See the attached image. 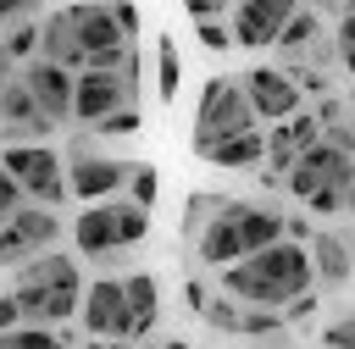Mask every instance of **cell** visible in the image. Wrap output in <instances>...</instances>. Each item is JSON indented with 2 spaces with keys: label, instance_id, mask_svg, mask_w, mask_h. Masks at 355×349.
Wrapping results in <instances>:
<instances>
[{
  "label": "cell",
  "instance_id": "5b68a950",
  "mask_svg": "<svg viewBox=\"0 0 355 349\" xmlns=\"http://www.w3.org/2000/svg\"><path fill=\"white\" fill-rule=\"evenodd\" d=\"M250 127H261V122L244 100V83L239 78H205L200 105H194V150L216 144V138H233V133H250Z\"/></svg>",
  "mask_w": 355,
  "mask_h": 349
},
{
  "label": "cell",
  "instance_id": "52a82bcc",
  "mask_svg": "<svg viewBox=\"0 0 355 349\" xmlns=\"http://www.w3.org/2000/svg\"><path fill=\"white\" fill-rule=\"evenodd\" d=\"M133 78H139V55L122 66V72H100V66H83L72 72V122L94 127L100 116L133 105Z\"/></svg>",
  "mask_w": 355,
  "mask_h": 349
},
{
  "label": "cell",
  "instance_id": "f35d334b",
  "mask_svg": "<svg viewBox=\"0 0 355 349\" xmlns=\"http://www.w3.org/2000/svg\"><path fill=\"white\" fill-rule=\"evenodd\" d=\"M344 105H349V116H355V89H349V100H344Z\"/></svg>",
  "mask_w": 355,
  "mask_h": 349
},
{
  "label": "cell",
  "instance_id": "6da1fadb",
  "mask_svg": "<svg viewBox=\"0 0 355 349\" xmlns=\"http://www.w3.org/2000/svg\"><path fill=\"white\" fill-rule=\"evenodd\" d=\"M216 277H222V294H227V299L261 305V310H283L288 299H300V294L316 288L311 255H305V244H294V238H277V244H266V249L222 266Z\"/></svg>",
  "mask_w": 355,
  "mask_h": 349
},
{
  "label": "cell",
  "instance_id": "7c38bea8",
  "mask_svg": "<svg viewBox=\"0 0 355 349\" xmlns=\"http://www.w3.org/2000/svg\"><path fill=\"white\" fill-rule=\"evenodd\" d=\"M17 83H22V89L33 94V105L50 116V127H67V122H72V72H67V66L33 55V61L17 66Z\"/></svg>",
  "mask_w": 355,
  "mask_h": 349
},
{
  "label": "cell",
  "instance_id": "7a4b0ae2",
  "mask_svg": "<svg viewBox=\"0 0 355 349\" xmlns=\"http://www.w3.org/2000/svg\"><path fill=\"white\" fill-rule=\"evenodd\" d=\"M17 283H11V299L22 310V327H67L78 316V299H83V271L72 255L61 249H44L22 266H11Z\"/></svg>",
  "mask_w": 355,
  "mask_h": 349
},
{
  "label": "cell",
  "instance_id": "83f0119b",
  "mask_svg": "<svg viewBox=\"0 0 355 349\" xmlns=\"http://www.w3.org/2000/svg\"><path fill=\"white\" fill-rule=\"evenodd\" d=\"M216 205H222L216 194H194V199H189V216H183V233H200V227L216 216Z\"/></svg>",
  "mask_w": 355,
  "mask_h": 349
},
{
  "label": "cell",
  "instance_id": "d6986e66",
  "mask_svg": "<svg viewBox=\"0 0 355 349\" xmlns=\"http://www.w3.org/2000/svg\"><path fill=\"white\" fill-rule=\"evenodd\" d=\"M316 33H322V11H311V6H300L288 22H283V33L272 39L277 50H283V66L288 61H305V50L316 44Z\"/></svg>",
  "mask_w": 355,
  "mask_h": 349
},
{
  "label": "cell",
  "instance_id": "d590c367",
  "mask_svg": "<svg viewBox=\"0 0 355 349\" xmlns=\"http://www.w3.org/2000/svg\"><path fill=\"white\" fill-rule=\"evenodd\" d=\"M83 349H128V343H116V338H89Z\"/></svg>",
  "mask_w": 355,
  "mask_h": 349
},
{
  "label": "cell",
  "instance_id": "ac0fdd59",
  "mask_svg": "<svg viewBox=\"0 0 355 349\" xmlns=\"http://www.w3.org/2000/svg\"><path fill=\"white\" fill-rule=\"evenodd\" d=\"M122 294H128L133 338H150V332H155V316H161V283H155L150 271H133V277H122Z\"/></svg>",
  "mask_w": 355,
  "mask_h": 349
},
{
  "label": "cell",
  "instance_id": "e575fe53",
  "mask_svg": "<svg viewBox=\"0 0 355 349\" xmlns=\"http://www.w3.org/2000/svg\"><path fill=\"white\" fill-rule=\"evenodd\" d=\"M344 216H355V166H349V183H344Z\"/></svg>",
  "mask_w": 355,
  "mask_h": 349
},
{
  "label": "cell",
  "instance_id": "30bf717a",
  "mask_svg": "<svg viewBox=\"0 0 355 349\" xmlns=\"http://www.w3.org/2000/svg\"><path fill=\"white\" fill-rule=\"evenodd\" d=\"M67 161V199H116V188H128V172L133 161H116V155H100V150H83V155H61Z\"/></svg>",
  "mask_w": 355,
  "mask_h": 349
},
{
  "label": "cell",
  "instance_id": "44dd1931",
  "mask_svg": "<svg viewBox=\"0 0 355 349\" xmlns=\"http://www.w3.org/2000/svg\"><path fill=\"white\" fill-rule=\"evenodd\" d=\"M0 349H72V338L61 327H11L0 332Z\"/></svg>",
  "mask_w": 355,
  "mask_h": 349
},
{
  "label": "cell",
  "instance_id": "9c48e42d",
  "mask_svg": "<svg viewBox=\"0 0 355 349\" xmlns=\"http://www.w3.org/2000/svg\"><path fill=\"white\" fill-rule=\"evenodd\" d=\"M61 238V216L50 205H22L11 222H0V266H22L44 249H55Z\"/></svg>",
  "mask_w": 355,
  "mask_h": 349
},
{
  "label": "cell",
  "instance_id": "5bb4252c",
  "mask_svg": "<svg viewBox=\"0 0 355 349\" xmlns=\"http://www.w3.org/2000/svg\"><path fill=\"white\" fill-rule=\"evenodd\" d=\"M50 138V116L33 105V94L11 78L0 89V144H44Z\"/></svg>",
  "mask_w": 355,
  "mask_h": 349
},
{
  "label": "cell",
  "instance_id": "d6a6232c",
  "mask_svg": "<svg viewBox=\"0 0 355 349\" xmlns=\"http://www.w3.org/2000/svg\"><path fill=\"white\" fill-rule=\"evenodd\" d=\"M11 327H22V310H17L11 294H0V332H11Z\"/></svg>",
  "mask_w": 355,
  "mask_h": 349
},
{
  "label": "cell",
  "instance_id": "8992f818",
  "mask_svg": "<svg viewBox=\"0 0 355 349\" xmlns=\"http://www.w3.org/2000/svg\"><path fill=\"white\" fill-rule=\"evenodd\" d=\"M0 166L11 172V183L22 188L28 205H61L67 199V161L50 150V144H6Z\"/></svg>",
  "mask_w": 355,
  "mask_h": 349
},
{
  "label": "cell",
  "instance_id": "ba28073f",
  "mask_svg": "<svg viewBox=\"0 0 355 349\" xmlns=\"http://www.w3.org/2000/svg\"><path fill=\"white\" fill-rule=\"evenodd\" d=\"M78 321L89 338H116V343H133V316H128V294H122V277H94L78 299Z\"/></svg>",
  "mask_w": 355,
  "mask_h": 349
},
{
  "label": "cell",
  "instance_id": "7402d4cb",
  "mask_svg": "<svg viewBox=\"0 0 355 349\" xmlns=\"http://www.w3.org/2000/svg\"><path fill=\"white\" fill-rule=\"evenodd\" d=\"M0 44H6V55H11V61H33V55H39V22H33V17L11 22Z\"/></svg>",
  "mask_w": 355,
  "mask_h": 349
},
{
  "label": "cell",
  "instance_id": "74e56055",
  "mask_svg": "<svg viewBox=\"0 0 355 349\" xmlns=\"http://www.w3.org/2000/svg\"><path fill=\"white\" fill-rule=\"evenodd\" d=\"M344 11H355V0H338V17H344Z\"/></svg>",
  "mask_w": 355,
  "mask_h": 349
},
{
  "label": "cell",
  "instance_id": "4dcf8cb0",
  "mask_svg": "<svg viewBox=\"0 0 355 349\" xmlns=\"http://www.w3.org/2000/svg\"><path fill=\"white\" fill-rule=\"evenodd\" d=\"M227 6H233V0H183V11H189L194 22H205V17H227Z\"/></svg>",
  "mask_w": 355,
  "mask_h": 349
},
{
  "label": "cell",
  "instance_id": "ffe728a7",
  "mask_svg": "<svg viewBox=\"0 0 355 349\" xmlns=\"http://www.w3.org/2000/svg\"><path fill=\"white\" fill-rule=\"evenodd\" d=\"M178 89H183V55H178V39L161 33V39H155V94L172 105Z\"/></svg>",
  "mask_w": 355,
  "mask_h": 349
},
{
  "label": "cell",
  "instance_id": "2e32d148",
  "mask_svg": "<svg viewBox=\"0 0 355 349\" xmlns=\"http://www.w3.org/2000/svg\"><path fill=\"white\" fill-rule=\"evenodd\" d=\"M305 255H311V277L316 288H344L355 277V249L344 233H311L305 238Z\"/></svg>",
  "mask_w": 355,
  "mask_h": 349
},
{
  "label": "cell",
  "instance_id": "603a6c76",
  "mask_svg": "<svg viewBox=\"0 0 355 349\" xmlns=\"http://www.w3.org/2000/svg\"><path fill=\"white\" fill-rule=\"evenodd\" d=\"M155 194H161L155 166H150V161H133V172H128V199H133V205H144V211H155Z\"/></svg>",
  "mask_w": 355,
  "mask_h": 349
},
{
  "label": "cell",
  "instance_id": "4fadbf2b",
  "mask_svg": "<svg viewBox=\"0 0 355 349\" xmlns=\"http://www.w3.org/2000/svg\"><path fill=\"white\" fill-rule=\"evenodd\" d=\"M294 11H300V0H233L227 33H233V44L261 50V44H272V39L283 33V22H288Z\"/></svg>",
  "mask_w": 355,
  "mask_h": 349
},
{
  "label": "cell",
  "instance_id": "277c9868",
  "mask_svg": "<svg viewBox=\"0 0 355 349\" xmlns=\"http://www.w3.org/2000/svg\"><path fill=\"white\" fill-rule=\"evenodd\" d=\"M144 233H150V211L133 205V199H94V205H83V211L72 216V244H78V255H89V260L122 255V249L144 244Z\"/></svg>",
  "mask_w": 355,
  "mask_h": 349
},
{
  "label": "cell",
  "instance_id": "9a60e30c",
  "mask_svg": "<svg viewBox=\"0 0 355 349\" xmlns=\"http://www.w3.org/2000/svg\"><path fill=\"white\" fill-rule=\"evenodd\" d=\"M227 216H233V233H239V249L255 255L266 244L283 238V211L277 205H261V199H227Z\"/></svg>",
  "mask_w": 355,
  "mask_h": 349
},
{
  "label": "cell",
  "instance_id": "8d00e7d4",
  "mask_svg": "<svg viewBox=\"0 0 355 349\" xmlns=\"http://www.w3.org/2000/svg\"><path fill=\"white\" fill-rule=\"evenodd\" d=\"M155 349H194V343H183V338H166V343H155Z\"/></svg>",
  "mask_w": 355,
  "mask_h": 349
},
{
  "label": "cell",
  "instance_id": "484cf974",
  "mask_svg": "<svg viewBox=\"0 0 355 349\" xmlns=\"http://www.w3.org/2000/svg\"><path fill=\"white\" fill-rule=\"evenodd\" d=\"M322 349H355V310H344L322 327Z\"/></svg>",
  "mask_w": 355,
  "mask_h": 349
},
{
  "label": "cell",
  "instance_id": "cb8c5ba5",
  "mask_svg": "<svg viewBox=\"0 0 355 349\" xmlns=\"http://www.w3.org/2000/svg\"><path fill=\"white\" fill-rule=\"evenodd\" d=\"M139 127H144V111H139V105H122V111H111V116L94 122L100 138H128V133H139Z\"/></svg>",
  "mask_w": 355,
  "mask_h": 349
},
{
  "label": "cell",
  "instance_id": "f546056e",
  "mask_svg": "<svg viewBox=\"0 0 355 349\" xmlns=\"http://www.w3.org/2000/svg\"><path fill=\"white\" fill-rule=\"evenodd\" d=\"M111 17H116V28H122V39L133 44V39H139V6H133V0H111Z\"/></svg>",
  "mask_w": 355,
  "mask_h": 349
},
{
  "label": "cell",
  "instance_id": "8fae6325",
  "mask_svg": "<svg viewBox=\"0 0 355 349\" xmlns=\"http://www.w3.org/2000/svg\"><path fill=\"white\" fill-rule=\"evenodd\" d=\"M239 83H244V100H250L255 122H288L294 111H305V94L294 89V78L283 66H250Z\"/></svg>",
  "mask_w": 355,
  "mask_h": 349
},
{
  "label": "cell",
  "instance_id": "e0dca14e",
  "mask_svg": "<svg viewBox=\"0 0 355 349\" xmlns=\"http://www.w3.org/2000/svg\"><path fill=\"white\" fill-rule=\"evenodd\" d=\"M261 127H250V133H233V138H216V144H200L194 155L200 161H211V166H222V172H250V166H261Z\"/></svg>",
  "mask_w": 355,
  "mask_h": 349
},
{
  "label": "cell",
  "instance_id": "4316f807",
  "mask_svg": "<svg viewBox=\"0 0 355 349\" xmlns=\"http://www.w3.org/2000/svg\"><path fill=\"white\" fill-rule=\"evenodd\" d=\"M194 33H200V44H205L211 55H222V50L233 44V33H227V22H222V17H205V22H194Z\"/></svg>",
  "mask_w": 355,
  "mask_h": 349
},
{
  "label": "cell",
  "instance_id": "f1b7e54d",
  "mask_svg": "<svg viewBox=\"0 0 355 349\" xmlns=\"http://www.w3.org/2000/svg\"><path fill=\"white\" fill-rule=\"evenodd\" d=\"M22 205H28V199H22V188H17V183H11V172L0 166V222H11Z\"/></svg>",
  "mask_w": 355,
  "mask_h": 349
},
{
  "label": "cell",
  "instance_id": "836d02e7",
  "mask_svg": "<svg viewBox=\"0 0 355 349\" xmlns=\"http://www.w3.org/2000/svg\"><path fill=\"white\" fill-rule=\"evenodd\" d=\"M183 299H189V310H200L205 305V283H183Z\"/></svg>",
  "mask_w": 355,
  "mask_h": 349
},
{
  "label": "cell",
  "instance_id": "d4e9b609",
  "mask_svg": "<svg viewBox=\"0 0 355 349\" xmlns=\"http://www.w3.org/2000/svg\"><path fill=\"white\" fill-rule=\"evenodd\" d=\"M333 61L355 78V11H344V17H338V28H333Z\"/></svg>",
  "mask_w": 355,
  "mask_h": 349
},
{
  "label": "cell",
  "instance_id": "1f68e13d",
  "mask_svg": "<svg viewBox=\"0 0 355 349\" xmlns=\"http://www.w3.org/2000/svg\"><path fill=\"white\" fill-rule=\"evenodd\" d=\"M33 11H39V0H0V28L22 22V17H33Z\"/></svg>",
  "mask_w": 355,
  "mask_h": 349
},
{
  "label": "cell",
  "instance_id": "3957f363",
  "mask_svg": "<svg viewBox=\"0 0 355 349\" xmlns=\"http://www.w3.org/2000/svg\"><path fill=\"white\" fill-rule=\"evenodd\" d=\"M349 166H355V155H344V150H333V144L316 138V144H305V150L294 155L283 188H288L311 216H344V183H349Z\"/></svg>",
  "mask_w": 355,
  "mask_h": 349
}]
</instances>
